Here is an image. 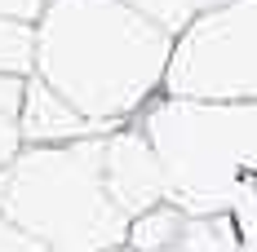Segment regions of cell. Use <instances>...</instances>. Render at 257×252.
Masks as SVG:
<instances>
[{"label": "cell", "instance_id": "cell-1", "mask_svg": "<svg viewBox=\"0 0 257 252\" xmlns=\"http://www.w3.org/2000/svg\"><path fill=\"white\" fill-rule=\"evenodd\" d=\"M173 40L124 0H49L36 18L31 76L80 115L115 128L164 93Z\"/></svg>", "mask_w": 257, "mask_h": 252}, {"label": "cell", "instance_id": "cell-2", "mask_svg": "<svg viewBox=\"0 0 257 252\" xmlns=\"http://www.w3.org/2000/svg\"><path fill=\"white\" fill-rule=\"evenodd\" d=\"M133 124L160 159L164 199L182 212H231L257 186V102L155 93Z\"/></svg>", "mask_w": 257, "mask_h": 252}, {"label": "cell", "instance_id": "cell-3", "mask_svg": "<svg viewBox=\"0 0 257 252\" xmlns=\"http://www.w3.org/2000/svg\"><path fill=\"white\" fill-rule=\"evenodd\" d=\"M102 142L23 146L0 168V217L36 234L49 252H111L124 243L128 217L102 177Z\"/></svg>", "mask_w": 257, "mask_h": 252}, {"label": "cell", "instance_id": "cell-4", "mask_svg": "<svg viewBox=\"0 0 257 252\" xmlns=\"http://www.w3.org/2000/svg\"><path fill=\"white\" fill-rule=\"evenodd\" d=\"M164 93L257 102V0H226L182 27Z\"/></svg>", "mask_w": 257, "mask_h": 252}, {"label": "cell", "instance_id": "cell-5", "mask_svg": "<svg viewBox=\"0 0 257 252\" xmlns=\"http://www.w3.org/2000/svg\"><path fill=\"white\" fill-rule=\"evenodd\" d=\"M102 177L111 199L120 203L128 221L138 212H147L155 203H164V173H160V159H155L147 133L133 124H115L102 142Z\"/></svg>", "mask_w": 257, "mask_h": 252}, {"label": "cell", "instance_id": "cell-6", "mask_svg": "<svg viewBox=\"0 0 257 252\" xmlns=\"http://www.w3.org/2000/svg\"><path fill=\"white\" fill-rule=\"evenodd\" d=\"M18 133H23V146H58V142H80V137H106L111 128L89 120V115H80L76 106L67 98H58L45 80L27 76Z\"/></svg>", "mask_w": 257, "mask_h": 252}, {"label": "cell", "instance_id": "cell-7", "mask_svg": "<svg viewBox=\"0 0 257 252\" xmlns=\"http://www.w3.org/2000/svg\"><path fill=\"white\" fill-rule=\"evenodd\" d=\"M164 252H239L235 212H182Z\"/></svg>", "mask_w": 257, "mask_h": 252}, {"label": "cell", "instance_id": "cell-8", "mask_svg": "<svg viewBox=\"0 0 257 252\" xmlns=\"http://www.w3.org/2000/svg\"><path fill=\"white\" fill-rule=\"evenodd\" d=\"M36 67V23L0 18V76L27 80Z\"/></svg>", "mask_w": 257, "mask_h": 252}, {"label": "cell", "instance_id": "cell-9", "mask_svg": "<svg viewBox=\"0 0 257 252\" xmlns=\"http://www.w3.org/2000/svg\"><path fill=\"white\" fill-rule=\"evenodd\" d=\"M124 5H133L138 14H147L151 23H160L164 31L178 36L182 27H191L200 14L217 9V5H226V0H124Z\"/></svg>", "mask_w": 257, "mask_h": 252}, {"label": "cell", "instance_id": "cell-10", "mask_svg": "<svg viewBox=\"0 0 257 252\" xmlns=\"http://www.w3.org/2000/svg\"><path fill=\"white\" fill-rule=\"evenodd\" d=\"M23 84H27V80H18V76H0V168L23 151V133H18Z\"/></svg>", "mask_w": 257, "mask_h": 252}, {"label": "cell", "instance_id": "cell-11", "mask_svg": "<svg viewBox=\"0 0 257 252\" xmlns=\"http://www.w3.org/2000/svg\"><path fill=\"white\" fill-rule=\"evenodd\" d=\"M231 212H235V226H239V252H257V186H248L239 195Z\"/></svg>", "mask_w": 257, "mask_h": 252}, {"label": "cell", "instance_id": "cell-12", "mask_svg": "<svg viewBox=\"0 0 257 252\" xmlns=\"http://www.w3.org/2000/svg\"><path fill=\"white\" fill-rule=\"evenodd\" d=\"M0 252H49L36 234H27L23 226H14L9 217H0Z\"/></svg>", "mask_w": 257, "mask_h": 252}, {"label": "cell", "instance_id": "cell-13", "mask_svg": "<svg viewBox=\"0 0 257 252\" xmlns=\"http://www.w3.org/2000/svg\"><path fill=\"white\" fill-rule=\"evenodd\" d=\"M49 0H0V18H14V23H36L45 14Z\"/></svg>", "mask_w": 257, "mask_h": 252}, {"label": "cell", "instance_id": "cell-14", "mask_svg": "<svg viewBox=\"0 0 257 252\" xmlns=\"http://www.w3.org/2000/svg\"><path fill=\"white\" fill-rule=\"evenodd\" d=\"M111 252H138V248H128V243H120V248H111Z\"/></svg>", "mask_w": 257, "mask_h": 252}]
</instances>
